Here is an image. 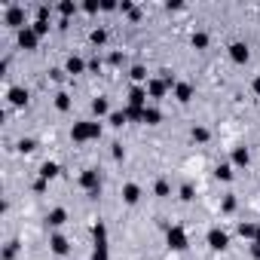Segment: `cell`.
Instances as JSON below:
<instances>
[{
    "instance_id": "6",
    "label": "cell",
    "mask_w": 260,
    "mask_h": 260,
    "mask_svg": "<svg viewBox=\"0 0 260 260\" xmlns=\"http://www.w3.org/2000/svg\"><path fill=\"white\" fill-rule=\"evenodd\" d=\"M205 239H208V248H214V251H223V248L230 245V236H226V233H223L220 226H211Z\"/></svg>"
},
{
    "instance_id": "8",
    "label": "cell",
    "mask_w": 260,
    "mask_h": 260,
    "mask_svg": "<svg viewBox=\"0 0 260 260\" xmlns=\"http://www.w3.org/2000/svg\"><path fill=\"white\" fill-rule=\"evenodd\" d=\"M7 101H10V107H25V104H28V89L13 86V89L7 92Z\"/></svg>"
},
{
    "instance_id": "12",
    "label": "cell",
    "mask_w": 260,
    "mask_h": 260,
    "mask_svg": "<svg viewBox=\"0 0 260 260\" xmlns=\"http://www.w3.org/2000/svg\"><path fill=\"white\" fill-rule=\"evenodd\" d=\"M89 64L83 61V58H77V55H71L68 61H64V74H71V77H77V74H83Z\"/></svg>"
},
{
    "instance_id": "18",
    "label": "cell",
    "mask_w": 260,
    "mask_h": 260,
    "mask_svg": "<svg viewBox=\"0 0 260 260\" xmlns=\"http://www.w3.org/2000/svg\"><path fill=\"white\" fill-rule=\"evenodd\" d=\"M92 113H95V116H110L113 110H110L107 98H95V101H92Z\"/></svg>"
},
{
    "instance_id": "10",
    "label": "cell",
    "mask_w": 260,
    "mask_h": 260,
    "mask_svg": "<svg viewBox=\"0 0 260 260\" xmlns=\"http://www.w3.org/2000/svg\"><path fill=\"white\" fill-rule=\"evenodd\" d=\"M230 58H233L236 64H245V61L251 58V52H248L245 43H230Z\"/></svg>"
},
{
    "instance_id": "13",
    "label": "cell",
    "mask_w": 260,
    "mask_h": 260,
    "mask_svg": "<svg viewBox=\"0 0 260 260\" xmlns=\"http://www.w3.org/2000/svg\"><path fill=\"white\" fill-rule=\"evenodd\" d=\"M61 223H68V211H64V208H49L46 226H61Z\"/></svg>"
},
{
    "instance_id": "36",
    "label": "cell",
    "mask_w": 260,
    "mask_h": 260,
    "mask_svg": "<svg viewBox=\"0 0 260 260\" xmlns=\"http://www.w3.org/2000/svg\"><path fill=\"white\" fill-rule=\"evenodd\" d=\"M83 10H86V13H98V10H101V4H95V0H86Z\"/></svg>"
},
{
    "instance_id": "7",
    "label": "cell",
    "mask_w": 260,
    "mask_h": 260,
    "mask_svg": "<svg viewBox=\"0 0 260 260\" xmlns=\"http://www.w3.org/2000/svg\"><path fill=\"white\" fill-rule=\"evenodd\" d=\"M16 40H19V46H22V49H37V43H40V37L34 34V28H31V25H28V28H22Z\"/></svg>"
},
{
    "instance_id": "37",
    "label": "cell",
    "mask_w": 260,
    "mask_h": 260,
    "mask_svg": "<svg viewBox=\"0 0 260 260\" xmlns=\"http://www.w3.org/2000/svg\"><path fill=\"white\" fill-rule=\"evenodd\" d=\"M101 10H104V13H113V10H119V4H113V0H104Z\"/></svg>"
},
{
    "instance_id": "19",
    "label": "cell",
    "mask_w": 260,
    "mask_h": 260,
    "mask_svg": "<svg viewBox=\"0 0 260 260\" xmlns=\"http://www.w3.org/2000/svg\"><path fill=\"white\" fill-rule=\"evenodd\" d=\"M144 122H147V125H159V122H162L159 107H150V104H147V107H144Z\"/></svg>"
},
{
    "instance_id": "23",
    "label": "cell",
    "mask_w": 260,
    "mask_h": 260,
    "mask_svg": "<svg viewBox=\"0 0 260 260\" xmlns=\"http://www.w3.org/2000/svg\"><path fill=\"white\" fill-rule=\"evenodd\" d=\"M257 230H260V226H254V223H239V236H242V239H251V242H254Z\"/></svg>"
},
{
    "instance_id": "2",
    "label": "cell",
    "mask_w": 260,
    "mask_h": 260,
    "mask_svg": "<svg viewBox=\"0 0 260 260\" xmlns=\"http://www.w3.org/2000/svg\"><path fill=\"white\" fill-rule=\"evenodd\" d=\"M4 25H10V28H16V31L28 28V25H25V7L7 4V10H4Z\"/></svg>"
},
{
    "instance_id": "4",
    "label": "cell",
    "mask_w": 260,
    "mask_h": 260,
    "mask_svg": "<svg viewBox=\"0 0 260 260\" xmlns=\"http://www.w3.org/2000/svg\"><path fill=\"white\" fill-rule=\"evenodd\" d=\"M166 239H169V248H175V251H187L190 248V239H187L184 226H169Z\"/></svg>"
},
{
    "instance_id": "42",
    "label": "cell",
    "mask_w": 260,
    "mask_h": 260,
    "mask_svg": "<svg viewBox=\"0 0 260 260\" xmlns=\"http://www.w3.org/2000/svg\"><path fill=\"white\" fill-rule=\"evenodd\" d=\"M251 257H254V260H260V245H251Z\"/></svg>"
},
{
    "instance_id": "24",
    "label": "cell",
    "mask_w": 260,
    "mask_h": 260,
    "mask_svg": "<svg viewBox=\"0 0 260 260\" xmlns=\"http://www.w3.org/2000/svg\"><path fill=\"white\" fill-rule=\"evenodd\" d=\"M211 138V132H208V128L205 125H193V141H199V144H205Z\"/></svg>"
},
{
    "instance_id": "20",
    "label": "cell",
    "mask_w": 260,
    "mask_h": 260,
    "mask_svg": "<svg viewBox=\"0 0 260 260\" xmlns=\"http://www.w3.org/2000/svg\"><path fill=\"white\" fill-rule=\"evenodd\" d=\"M58 175H61V169H58L55 162H43V166H40V178H43V181H52V178H58Z\"/></svg>"
},
{
    "instance_id": "33",
    "label": "cell",
    "mask_w": 260,
    "mask_h": 260,
    "mask_svg": "<svg viewBox=\"0 0 260 260\" xmlns=\"http://www.w3.org/2000/svg\"><path fill=\"white\" fill-rule=\"evenodd\" d=\"M190 199H193V187L184 184V187H181V202H190Z\"/></svg>"
},
{
    "instance_id": "25",
    "label": "cell",
    "mask_w": 260,
    "mask_h": 260,
    "mask_svg": "<svg viewBox=\"0 0 260 260\" xmlns=\"http://www.w3.org/2000/svg\"><path fill=\"white\" fill-rule=\"evenodd\" d=\"M89 40H92L95 46H104V43H107V31H104V28H95V31L89 34Z\"/></svg>"
},
{
    "instance_id": "38",
    "label": "cell",
    "mask_w": 260,
    "mask_h": 260,
    "mask_svg": "<svg viewBox=\"0 0 260 260\" xmlns=\"http://www.w3.org/2000/svg\"><path fill=\"white\" fill-rule=\"evenodd\" d=\"M107 61H110V64H122V52H110Z\"/></svg>"
},
{
    "instance_id": "11",
    "label": "cell",
    "mask_w": 260,
    "mask_h": 260,
    "mask_svg": "<svg viewBox=\"0 0 260 260\" xmlns=\"http://www.w3.org/2000/svg\"><path fill=\"white\" fill-rule=\"evenodd\" d=\"M141 199V187L138 184H122V202L125 205H135Z\"/></svg>"
},
{
    "instance_id": "34",
    "label": "cell",
    "mask_w": 260,
    "mask_h": 260,
    "mask_svg": "<svg viewBox=\"0 0 260 260\" xmlns=\"http://www.w3.org/2000/svg\"><path fill=\"white\" fill-rule=\"evenodd\" d=\"M16 251H19V248H16V242H10V245L4 248V260H13V257H16Z\"/></svg>"
},
{
    "instance_id": "31",
    "label": "cell",
    "mask_w": 260,
    "mask_h": 260,
    "mask_svg": "<svg viewBox=\"0 0 260 260\" xmlns=\"http://www.w3.org/2000/svg\"><path fill=\"white\" fill-rule=\"evenodd\" d=\"M31 28H34V34H37V37H43V34H49V22H40V19H37V22H34Z\"/></svg>"
},
{
    "instance_id": "15",
    "label": "cell",
    "mask_w": 260,
    "mask_h": 260,
    "mask_svg": "<svg viewBox=\"0 0 260 260\" xmlns=\"http://www.w3.org/2000/svg\"><path fill=\"white\" fill-rule=\"evenodd\" d=\"M175 98H178L181 104H187V101L193 98V86H190V83H175Z\"/></svg>"
},
{
    "instance_id": "28",
    "label": "cell",
    "mask_w": 260,
    "mask_h": 260,
    "mask_svg": "<svg viewBox=\"0 0 260 260\" xmlns=\"http://www.w3.org/2000/svg\"><path fill=\"white\" fill-rule=\"evenodd\" d=\"M214 175H217V181H226V184H230V181H233V166H226V162H223V166H217V172H214Z\"/></svg>"
},
{
    "instance_id": "26",
    "label": "cell",
    "mask_w": 260,
    "mask_h": 260,
    "mask_svg": "<svg viewBox=\"0 0 260 260\" xmlns=\"http://www.w3.org/2000/svg\"><path fill=\"white\" fill-rule=\"evenodd\" d=\"M190 43H193L196 49H205V46H208V34H205V31H196V34L190 37Z\"/></svg>"
},
{
    "instance_id": "14",
    "label": "cell",
    "mask_w": 260,
    "mask_h": 260,
    "mask_svg": "<svg viewBox=\"0 0 260 260\" xmlns=\"http://www.w3.org/2000/svg\"><path fill=\"white\" fill-rule=\"evenodd\" d=\"M49 248H52L55 254H68L71 245H68V239H64L61 233H52V236H49Z\"/></svg>"
},
{
    "instance_id": "29",
    "label": "cell",
    "mask_w": 260,
    "mask_h": 260,
    "mask_svg": "<svg viewBox=\"0 0 260 260\" xmlns=\"http://www.w3.org/2000/svg\"><path fill=\"white\" fill-rule=\"evenodd\" d=\"M125 116H128V122H144V110L141 107H125Z\"/></svg>"
},
{
    "instance_id": "41",
    "label": "cell",
    "mask_w": 260,
    "mask_h": 260,
    "mask_svg": "<svg viewBox=\"0 0 260 260\" xmlns=\"http://www.w3.org/2000/svg\"><path fill=\"white\" fill-rule=\"evenodd\" d=\"M34 190H37V193H46V181H43V178H40V181H34Z\"/></svg>"
},
{
    "instance_id": "9",
    "label": "cell",
    "mask_w": 260,
    "mask_h": 260,
    "mask_svg": "<svg viewBox=\"0 0 260 260\" xmlns=\"http://www.w3.org/2000/svg\"><path fill=\"white\" fill-rule=\"evenodd\" d=\"M128 107H147V89L144 86H132V92H128Z\"/></svg>"
},
{
    "instance_id": "30",
    "label": "cell",
    "mask_w": 260,
    "mask_h": 260,
    "mask_svg": "<svg viewBox=\"0 0 260 260\" xmlns=\"http://www.w3.org/2000/svg\"><path fill=\"white\" fill-rule=\"evenodd\" d=\"M153 193H156V196H162V199H166V196H169V193H172V187H169V181H156V187H153Z\"/></svg>"
},
{
    "instance_id": "17",
    "label": "cell",
    "mask_w": 260,
    "mask_h": 260,
    "mask_svg": "<svg viewBox=\"0 0 260 260\" xmlns=\"http://www.w3.org/2000/svg\"><path fill=\"white\" fill-rule=\"evenodd\" d=\"M128 77L135 80V86H147V80H150L147 77V68H141V64H135L132 71H128Z\"/></svg>"
},
{
    "instance_id": "5",
    "label": "cell",
    "mask_w": 260,
    "mask_h": 260,
    "mask_svg": "<svg viewBox=\"0 0 260 260\" xmlns=\"http://www.w3.org/2000/svg\"><path fill=\"white\" fill-rule=\"evenodd\" d=\"M80 187H83L86 193H95V196H98V190H101V175H98V169H86V172L80 175Z\"/></svg>"
},
{
    "instance_id": "27",
    "label": "cell",
    "mask_w": 260,
    "mask_h": 260,
    "mask_svg": "<svg viewBox=\"0 0 260 260\" xmlns=\"http://www.w3.org/2000/svg\"><path fill=\"white\" fill-rule=\"evenodd\" d=\"M55 107H58L61 113L71 110V95H68V92H58V95H55Z\"/></svg>"
},
{
    "instance_id": "3",
    "label": "cell",
    "mask_w": 260,
    "mask_h": 260,
    "mask_svg": "<svg viewBox=\"0 0 260 260\" xmlns=\"http://www.w3.org/2000/svg\"><path fill=\"white\" fill-rule=\"evenodd\" d=\"M144 89H147V98H153V101H159V98H166V92L172 89V83H169L166 77H150Z\"/></svg>"
},
{
    "instance_id": "44",
    "label": "cell",
    "mask_w": 260,
    "mask_h": 260,
    "mask_svg": "<svg viewBox=\"0 0 260 260\" xmlns=\"http://www.w3.org/2000/svg\"><path fill=\"white\" fill-rule=\"evenodd\" d=\"M254 245H260V230H257V236H254Z\"/></svg>"
},
{
    "instance_id": "32",
    "label": "cell",
    "mask_w": 260,
    "mask_h": 260,
    "mask_svg": "<svg viewBox=\"0 0 260 260\" xmlns=\"http://www.w3.org/2000/svg\"><path fill=\"white\" fill-rule=\"evenodd\" d=\"M220 208H223V214H233V211H236V196H226Z\"/></svg>"
},
{
    "instance_id": "39",
    "label": "cell",
    "mask_w": 260,
    "mask_h": 260,
    "mask_svg": "<svg viewBox=\"0 0 260 260\" xmlns=\"http://www.w3.org/2000/svg\"><path fill=\"white\" fill-rule=\"evenodd\" d=\"M125 156V150H122V144H113V159H122Z\"/></svg>"
},
{
    "instance_id": "35",
    "label": "cell",
    "mask_w": 260,
    "mask_h": 260,
    "mask_svg": "<svg viewBox=\"0 0 260 260\" xmlns=\"http://www.w3.org/2000/svg\"><path fill=\"white\" fill-rule=\"evenodd\" d=\"M34 147H37V144H34V141H31V138H25V141H22V144H19V150H22V153H31V150H34Z\"/></svg>"
},
{
    "instance_id": "16",
    "label": "cell",
    "mask_w": 260,
    "mask_h": 260,
    "mask_svg": "<svg viewBox=\"0 0 260 260\" xmlns=\"http://www.w3.org/2000/svg\"><path fill=\"white\" fill-rule=\"evenodd\" d=\"M248 162H251V153H248L245 147H236V150H233V166H236V169H245Z\"/></svg>"
},
{
    "instance_id": "22",
    "label": "cell",
    "mask_w": 260,
    "mask_h": 260,
    "mask_svg": "<svg viewBox=\"0 0 260 260\" xmlns=\"http://www.w3.org/2000/svg\"><path fill=\"white\" fill-rule=\"evenodd\" d=\"M77 13V4H71V0H64V4H58V16H61V22H68L71 16Z\"/></svg>"
},
{
    "instance_id": "1",
    "label": "cell",
    "mask_w": 260,
    "mask_h": 260,
    "mask_svg": "<svg viewBox=\"0 0 260 260\" xmlns=\"http://www.w3.org/2000/svg\"><path fill=\"white\" fill-rule=\"evenodd\" d=\"M98 138H101V122H95V119H80L71 128L74 144H86V141H98Z\"/></svg>"
},
{
    "instance_id": "43",
    "label": "cell",
    "mask_w": 260,
    "mask_h": 260,
    "mask_svg": "<svg viewBox=\"0 0 260 260\" xmlns=\"http://www.w3.org/2000/svg\"><path fill=\"white\" fill-rule=\"evenodd\" d=\"M251 89H254V95H260V77H254V83H251Z\"/></svg>"
},
{
    "instance_id": "21",
    "label": "cell",
    "mask_w": 260,
    "mask_h": 260,
    "mask_svg": "<svg viewBox=\"0 0 260 260\" xmlns=\"http://www.w3.org/2000/svg\"><path fill=\"white\" fill-rule=\"evenodd\" d=\"M107 122H110L113 128H122V125L128 122V116H125V110H113V113L107 116Z\"/></svg>"
},
{
    "instance_id": "40",
    "label": "cell",
    "mask_w": 260,
    "mask_h": 260,
    "mask_svg": "<svg viewBox=\"0 0 260 260\" xmlns=\"http://www.w3.org/2000/svg\"><path fill=\"white\" fill-rule=\"evenodd\" d=\"M166 10L172 13V10H184V4H181V0H172V4H166Z\"/></svg>"
}]
</instances>
